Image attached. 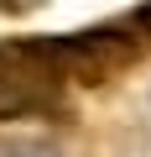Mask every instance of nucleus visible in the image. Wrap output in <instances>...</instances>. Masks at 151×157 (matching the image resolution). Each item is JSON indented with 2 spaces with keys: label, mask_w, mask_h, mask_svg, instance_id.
<instances>
[{
  "label": "nucleus",
  "mask_w": 151,
  "mask_h": 157,
  "mask_svg": "<svg viewBox=\"0 0 151 157\" xmlns=\"http://www.w3.org/2000/svg\"><path fill=\"white\" fill-rule=\"evenodd\" d=\"M47 42L63 84H110L141 58V37L130 26H94V32H68Z\"/></svg>",
  "instance_id": "1"
},
{
  "label": "nucleus",
  "mask_w": 151,
  "mask_h": 157,
  "mask_svg": "<svg viewBox=\"0 0 151 157\" xmlns=\"http://www.w3.org/2000/svg\"><path fill=\"white\" fill-rule=\"evenodd\" d=\"M52 105H57V94H52V89H37V84H26V78H16V73L0 68V121L42 115V110H52Z\"/></svg>",
  "instance_id": "2"
},
{
  "label": "nucleus",
  "mask_w": 151,
  "mask_h": 157,
  "mask_svg": "<svg viewBox=\"0 0 151 157\" xmlns=\"http://www.w3.org/2000/svg\"><path fill=\"white\" fill-rule=\"evenodd\" d=\"M135 37H141V47H151V0H146V6H135L130 11V21H125Z\"/></svg>",
  "instance_id": "3"
}]
</instances>
